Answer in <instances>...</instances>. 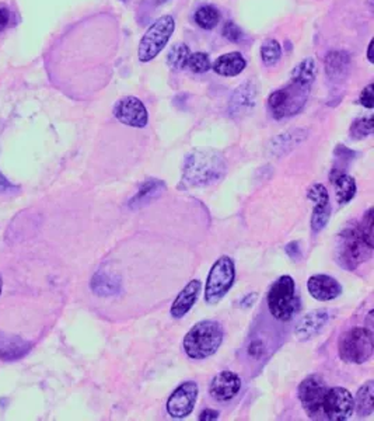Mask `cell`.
Returning a JSON list of instances; mask_svg holds the SVG:
<instances>
[{
    "instance_id": "6da1fadb",
    "label": "cell",
    "mask_w": 374,
    "mask_h": 421,
    "mask_svg": "<svg viewBox=\"0 0 374 421\" xmlns=\"http://www.w3.org/2000/svg\"><path fill=\"white\" fill-rule=\"evenodd\" d=\"M299 399L312 420H349L355 410V400L348 389L329 388L317 375L303 379L299 386Z\"/></svg>"
},
{
    "instance_id": "7a4b0ae2",
    "label": "cell",
    "mask_w": 374,
    "mask_h": 421,
    "mask_svg": "<svg viewBox=\"0 0 374 421\" xmlns=\"http://www.w3.org/2000/svg\"><path fill=\"white\" fill-rule=\"evenodd\" d=\"M316 79V63L313 58L302 60L292 72L290 82L268 99V107L273 119L283 120L299 114L309 99L310 89Z\"/></svg>"
},
{
    "instance_id": "3957f363",
    "label": "cell",
    "mask_w": 374,
    "mask_h": 421,
    "mask_svg": "<svg viewBox=\"0 0 374 421\" xmlns=\"http://www.w3.org/2000/svg\"><path fill=\"white\" fill-rule=\"evenodd\" d=\"M226 160L217 151H194L184 162V187H205L221 180L226 175Z\"/></svg>"
},
{
    "instance_id": "277c9868",
    "label": "cell",
    "mask_w": 374,
    "mask_h": 421,
    "mask_svg": "<svg viewBox=\"0 0 374 421\" xmlns=\"http://www.w3.org/2000/svg\"><path fill=\"white\" fill-rule=\"evenodd\" d=\"M223 329L217 322H199L184 337V351L192 360H205L219 350L223 343Z\"/></svg>"
},
{
    "instance_id": "5b68a950",
    "label": "cell",
    "mask_w": 374,
    "mask_h": 421,
    "mask_svg": "<svg viewBox=\"0 0 374 421\" xmlns=\"http://www.w3.org/2000/svg\"><path fill=\"white\" fill-rule=\"evenodd\" d=\"M300 298L295 280L290 275L277 278L268 292V309L279 322L292 320L300 310Z\"/></svg>"
},
{
    "instance_id": "8992f818",
    "label": "cell",
    "mask_w": 374,
    "mask_h": 421,
    "mask_svg": "<svg viewBox=\"0 0 374 421\" xmlns=\"http://www.w3.org/2000/svg\"><path fill=\"white\" fill-rule=\"evenodd\" d=\"M373 246L363 238L358 225L348 228L338 236L336 260L343 268L352 271L362 263L372 258Z\"/></svg>"
},
{
    "instance_id": "52a82bcc",
    "label": "cell",
    "mask_w": 374,
    "mask_h": 421,
    "mask_svg": "<svg viewBox=\"0 0 374 421\" xmlns=\"http://www.w3.org/2000/svg\"><path fill=\"white\" fill-rule=\"evenodd\" d=\"M373 334L365 327H355L343 333L338 343V353L343 362L363 363L373 356Z\"/></svg>"
},
{
    "instance_id": "ba28073f",
    "label": "cell",
    "mask_w": 374,
    "mask_h": 421,
    "mask_svg": "<svg viewBox=\"0 0 374 421\" xmlns=\"http://www.w3.org/2000/svg\"><path fill=\"white\" fill-rule=\"evenodd\" d=\"M175 30V21L171 16H163L158 18L145 33L138 48V57L142 62L155 60L167 45Z\"/></svg>"
},
{
    "instance_id": "9c48e42d",
    "label": "cell",
    "mask_w": 374,
    "mask_h": 421,
    "mask_svg": "<svg viewBox=\"0 0 374 421\" xmlns=\"http://www.w3.org/2000/svg\"><path fill=\"white\" fill-rule=\"evenodd\" d=\"M234 278H236V270H234L233 260L229 256H221L220 258H217L207 280V287H205L207 303L214 305L221 301L233 287Z\"/></svg>"
},
{
    "instance_id": "30bf717a",
    "label": "cell",
    "mask_w": 374,
    "mask_h": 421,
    "mask_svg": "<svg viewBox=\"0 0 374 421\" xmlns=\"http://www.w3.org/2000/svg\"><path fill=\"white\" fill-rule=\"evenodd\" d=\"M198 385L197 382L187 381L181 383L168 398L167 413L172 419H185L188 417L195 408L198 399Z\"/></svg>"
},
{
    "instance_id": "8fae6325",
    "label": "cell",
    "mask_w": 374,
    "mask_h": 421,
    "mask_svg": "<svg viewBox=\"0 0 374 421\" xmlns=\"http://www.w3.org/2000/svg\"><path fill=\"white\" fill-rule=\"evenodd\" d=\"M115 119L123 125L133 128H145L149 121V114L145 104L133 96H128L116 102L114 106Z\"/></svg>"
},
{
    "instance_id": "7c38bea8",
    "label": "cell",
    "mask_w": 374,
    "mask_h": 421,
    "mask_svg": "<svg viewBox=\"0 0 374 421\" xmlns=\"http://www.w3.org/2000/svg\"><path fill=\"white\" fill-rule=\"evenodd\" d=\"M309 199L314 202V211L312 217V229L314 234H320L326 226L331 218V205H329V194L325 185L314 184L309 194Z\"/></svg>"
},
{
    "instance_id": "4fadbf2b",
    "label": "cell",
    "mask_w": 374,
    "mask_h": 421,
    "mask_svg": "<svg viewBox=\"0 0 374 421\" xmlns=\"http://www.w3.org/2000/svg\"><path fill=\"white\" fill-rule=\"evenodd\" d=\"M241 389V379L231 371L217 373L211 382L209 393L217 402H229L234 399Z\"/></svg>"
},
{
    "instance_id": "5bb4252c",
    "label": "cell",
    "mask_w": 374,
    "mask_h": 421,
    "mask_svg": "<svg viewBox=\"0 0 374 421\" xmlns=\"http://www.w3.org/2000/svg\"><path fill=\"white\" fill-rule=\"evenodd\" d=\"M257 100V87L254 82L247 80L243 84H240L229 103V113L231 117L238 119L243 116H247L255 106Z\"/></svg>"
},
{
    "instance_id": "9a60e30c",
    "label": "cell",
    "mask_w": 374,
    "mask_h": 421,
    "mask_svg": "<svg viewBox=\"0 0 374 421\" xmlns=\"http://www.w3.org/2000/svg\"><path fill=\"white\" fill-rule=\"evenodd\" d=\"M310 295L317 301H332L342 294L341 284L326 274H314L307 281Z\"/></svg>"
},
{
    "instance_id": "2e32d148",
    "label": "cell",
    "mask_w": 374,
    "mask_h": 421,
    "mask_svg": "<svg viewBox=\"0 0 374 421\" xmlns=\"http://www.w3.org/2000/svg\"><path fill=\"white\" fill-rule=\"evenodd\" d=\"M33 349V343L20 336L0 332V360L17 361L24 359Z\"/></svg>"
},
{
    "instance_id": "e0dca14e",
    "label": "cell",
    "mask_w": 374,
    "mask_h": 421,
    "mask_svg": "<svg viewBox=\"0 0 374 421\" xmlns=\"http://www.w3.org/2000/svg\"><path fill=\"white\" fill-rule=\"evenodd\" d=\"M329 320V312L326 309L312 310L304 315L295 329V336L299 340H310L319 334Z\"/></svg>"
},
{
    "instance_id": "ac0fdd59",
    "label": "cell",
    "mask_w": 374,
    "mask_h": 421,
    "mask_svg": "<svg viewBox=\"0 0 374 421\" xmlns=\"http://www.w3.org/2000/svg\"><path fill=\"white\" fill-rule=\"evenodd\" d=\"M306 139H307V132L304 129H300V128L290 129V131L279 133L276 138H273L272 142L269 143L268 149L272 156L280 158V156L286 155L287 152H290L292 149L297 148Z\"/></svg>"
},
{
    "instance_id": "d6986e66",
    "label": "cell",
    "mask_w": 374,
    "mask_h": 421,
    "mask_svg": "<svg viewBox=\"0 0 374 421\" xmlns=\"http://www.w3.org/2000/svg\"><path fill=\"white\" fill-rule=\"evenodd\" d=\"M201 288H202V284L199 280H192L187 284V287L178 294V297L171 305L170 313L174 319H181L191 310V307L195 305V302L199 297Z\"/></svg>"
},
{
    "instance_id": "ffe728a7",
    "label": "cell",
    "mask_w": 374,
    "mask_h": 421,
    "mask_svg": "<svg viewBox=\"0 0 374 421\" xmlns=\"http://www.w3.org/2000/svg\"><path fill=\"white\" fill-rule=\"evenodd\" d=\"M164 190H165V185L163 181L158 180V179L146 180L142 184L139 191L132 197V199L128 202V205L131 209L143 208V207L152 204L155 199H158L164 192Z\"/></svg>"
},
{
    "instance_id": "44dd1931",
    "label": "cell",
    "mask_w": 374,
    "mask_h": 421,
    "mask_svg": "<svg viewBox=\"0 0 374 421\" xmlns=\"http://www.w3.org/2000/svg\"><path fill=\"white\" fill-rule=\"evenodd\" d=\"M247 66V62L240 53H230L219 57L214 60V70L220 76L233 77L240 75Z\"/></svg>"
},
{
    "instance_id": "7402d4cb",
    "label": "cell",
    "mask_w": 374,
    "mask_h": 421,
    "mask_svg": "<svg viewBox=\"0 0 374 421\" xmlns=\"http://www.w3.org/2000/svg\"><path fill=\"white\" fill-rule=\"evenodd\" d=\"M351 60L349 55L343 51L329 53L325 58V72L326 77L331 80H342L349 72Z\"/></svg>"
},
{
    "instance_id": "603a6c76",
    "label": "cell",
    "mask_w": 374,
    "mask_h": 421,
    "mask_svg": "<svg viewBox=\"0 0 374 421\" xmlns=\"http://www.w3.org/2000/svg\"><path fill=\"white\" fill-rule=\"evenodd\" d=\"M92 291L99 295V297H111L115 295L121 291V281L115 275L99 271L93 278H92Z\"/></svg>"
},
{
    "instance_id": "cb8c5ba5",
    "label": "cell",
    "mask_w": 374,
    "mask_h": 421,
    "mask_svg": "<svg viewBox=\"0 0 374 421\" xmlns=\"http://www.w3.org/2000/svg\"><path fill=\"white\" fill-rule=\"evenodd\" d=\"M374 382L369 381L366 382L356 393L355 400V409L359 417H368L373 415L374 412Z\"/></svg>"
},
{
    "instance_id": "d4e9b609",
    "label": "cell",
    "mask_w": 374,
    "mask_h": 421,
    "mask_svg": "<svg viewBox=\"0 0 374 421\" xmlns=\"http://www.w3.org/2000/svg\"><path fill=\"white\" fill-rule=\"evenodd\" d=\"M334 185H335L336 201L339 205H345L353 199L356 194V182L353 177L348 175H338L334 179Z\"/></svg>"
},
{
    "instance_id": "484cf974",
    "label": "cell",
    "mask_w": 374,
    "mask_h": 421,
    "mask_svg": "<svg viewBox=\"0 0 374 421\" xmlns=\"http://www.w3.org/2000/svg\"><path fill=\"white\" fill-rule=\"evenodd\" d=\"M191 51L185 44H175L167 54V65L174 70H182L188 66Z\"/></svg>"
},
{
    "instance_id": "4316f807",
    "label": "cell",
    "mask_w": 374,
    "mask_h": 421,
    "mask_svg": "<svg viewBox=\"0 0 374 421\" xmlns=\"http://www.w3.org/2000/svg\"><path fill=\"white\" fill-rule=\"evenodd\" d=\"M220 21V13L214 6H202L197 10L195 13V23L205 28V30H212Z\"/></svg>"
},
{
    "instance_id": "83f0119b",
    "label": "cell",
    "mask_w": 374,
    "mask_h": 421,
    "mask_svg": "<svg viewBox=\"0 0 374 421\" xmlns=\"http://www.w3.org/2000/svg\"><path fill=\"white\" fill-rule=\"evenodd\" d=\"M261 58L264 60V63L267 66H272L276 65L280 57H282V48L279 45V43L276 40H267L263 43L261 45Z\"/></svg>"
},
{
    "instance_id": "f1b7e54d",
    "label": "cell",
    "mask_w": 374,
    "mask_h": 421,
    "mask_svg": "<svg viewBox=\"0 0 374 421\" xmlns=\"http://www.w3.org/2000/svg\"><path fill=\"white\" fill-rule=\"evenodd\" d=\"M373 117H363L355 121L351 126V136L356 139H363L373 133Z\"/></svg>"
},
{
    "instance_id": "f546056e",
    "label": "cell",
    "mask_w": 374,
    "mask_h": 421,
    "mask_svg": "<svg viewBox=\"0 0 374 421\" xmlns=\"http://www.w3.org/2000/svg\"><path fill=\"white\" fill-rule=\"evenodd\" d=\"M188 67L194 73H205L212 66H211V60H209V57L207 54H204V53H195V54H191V57H189Z\"/></svg>"
},
{
    "instance_id": "4dcf8cb0",
    "label": "cell",
    "mask_w": 374,
    "mask_h": 421,
    "mask_svg": "<svg viewBox=\"0 0 374 421\" xmlns=\"http://www.w3.org/2000/svg\"><path fill=\"white\" fill-rule=\"evenodd\" d=\"M223 34L224 37L231 41V43H240L243 40V33L240 30V27L233 23V21H229L226 26H224V30H223Z\"/></svg>"
},
{
    "instance_id": "1f68e13d",
    "label": "cell",
    "mask_w": 374,
    "mask_h": 421,
    "mask_svg": "<svg viewBox=\"0 0 374 421\" xmlns=\"http://www.w3.org/2000/svg\"><path fill=\"white\" fill-rule=\"evenodd\" d=\"M373 84H369L366 89H363L362 94H361V104L366 109H373L374 107V94H373Z\"/></svg>"
},
{
    "instance_id": "d6a6232c",
    "label": "cell",
    "mask_w": 374,
    "mask_h": 421,
    "mask_svg": "<svg viewBox=\"0 0 374 421\" xmlns=\"http://www.w3.org/2000/svg\"><path fill=\"white\" fill-rule=\"evenodd\" d=\"M18 187L11 184L10 181L7 180L1 173H0V192L6 194V192H13V191H17Z\"/></svg>"
},
{
    "instance_id": "836d02e7",
    "label": "cell",
    "mask_w": 374,
    "mask_h": 421,
    "mask_svg": "<svg viewBox=\"0 0 374 421\" xmlns=\"http://www.w3.org/2000/svg\"><path fill=\"white\" fill-rule=\"evenodd\" d=\"M198 419L201 421L217 420V419H219V412H216L214 409H207V410H204V412L199 415Z\"/></svg>"
},
{
    "instance_id": "e575fe53",
    "label": "cell",
    "mask_w": 374,
    "mask_h": 421,
    "mask_svg": "<svg viewBox=\"0 0 374 421\" xmlns=\"http://www.w3.org/2000/svg\"><path fill=\"white\" fill-rule=\"evenodd\" d=\"M10 20V13L6 7H0V31H3L6 28V26L9 24Z\"/></svg>"
},
{
    "instance_id": "d590c367",
    "label": "cell",
    "mask_w": 374,
    "mask_h": 421,
    "mask_svg": "<svg viewBox=\"0 0 374 421\" xmlns=\"http://www.w3.org/2000/svg\"><path fill=\"white\" fill-rule=\"evenodd\" d=\"M255 300H257V294H253V295L250 294L241 301V303H243V306H251Z\"/></svg>"
},
{
    "instance_id": "8d00e7d4",
    "label": "cell",
    "mask_w": 374,
    "mask_h": 421,
    "mask_svg": "<svg viewBox=\"0 0 374 421\" xmlns=\"http://www.w3.org/2000/svg\"><path fill=\"white\" fill-rule=\"evenodd\" d=\"M373 44L374 41L372 40L370 44H369V50H368V60L370 62H373Z\"/></svg>"
},
{
    "instance_id": "74e56055",
    "label": "cell",
    "mask_w": 374,
    "mask_h": 421,
    "mask_svg": "<svg viewBox=\"0 0 374 421\" xmlns=\"http://www.w3.org/2000/svg\"><path fill=\"white\" fill-rule=\"evenodd\" d=\"M1 288H3V278L0 275V294H1Z\"/></svg>"
}]
</instances>
